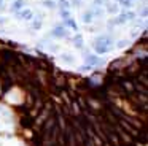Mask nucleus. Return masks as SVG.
Here are the masks:
<instances>
[{
    "instance_id": "obj_1",
    "label": "nucleus",
    "mask_w": 148,
    "mask_h": 146,
    "mask_svg": "<svg viewBox=\"0 0 148 146\" xmlns=\"http://www.w3.org/2000/svg\"><path fill=\"white\" fill-rule=\"evenodd\" d=\"M113 46V41L110 37H107V35H103V37H99L96 40V43H94V49H96L97 54H105L108 53L110 49H112Z\"/></svg>"
},
{
    "instance_id": "obj_2",
    "label": "nucleus",
    "mask_w": 148,
    "mask_h": 146,
    "mask_svg": "<svg viewBox=\"0 0 148 146\" xmlns=\"http://www.w3.org/2000/svg\"><path fill=\"white\" fill-rule=\"evenodd\" d=\"M51 35L53 37H58V38H64V37H69V30L65 29V25H58L51 32Z\"/></svg>"
},
{
    "instance_id": "obj_3",
    "label": "nucleus",
    "mask_w": 148,
    "mask_h": 146,
    "mask_svg": "<svg viewBox=\"0 0 148 146\" xmlns=\"http://www.w3.org/2000/svg\"><path fill=\"white\" fill-rule=\"evenodd\" d=\"M16 14H18V18H19V19H24V21H30V19L34 18L32 10H29V8H26V10H19V11H18Z\"/></svg>"
},
{
    "instance_id": "obj_4",
    "label": "nucleus",
    "mask_w": 148,
    "mask_h": 146,
    "mask_svg": "<svg viewBox=\"0 0 148 146\" xmlns=\"http://www.w3.org/2000/svg\"><path fill=\"white\" fill-rule=\"evenodd\" d=\"M86 62L89 63L91 67H92V65H99V63H100V59L96 56V54H89V56H86Z\"/></svg>"
},
{
    "instance_id": "obj_5",
    "label": "nucleus",
    "mask_w": 148,
    "mask_h": 146,
    "mask_svg": "<svg viewBox=\"0 0 148 146\" xmlns=\"http://www.w3.org/2000/svg\"><path fill=\"white\" fill-rule=\"evenodd\" d=\"M107 11L112 13V14H118V13H119L118 3H108V5H107Z\"/></svg>"
},
{
    "instance_id": "obj_6",
    "label": "nucleus",
    "mask_w": 148,
    "mask_h": 146,
    "mask_svg": "<svg viewBox=\"0 0 148 146\" xmlns=\"http://www.w3.org/2000/svg\"><path fill=\"white\" fill-rule=\"evenodd\" d=\"M24 3H26V2H24V0H16V2H14L13 5H11V10H13L14 13H18V11H19V10H23Z\"/></svg>"
},
{
    "instance_id": "obj_7",
    "label": "nucleus",
    "mask_w": 148,
    "mask_h": 146,
    "mask_svg": "<svg viewBox=\"0 0 148 146\" xmlns=\"http://www.w3.org/2000/svg\"><path fill=\"white\" fill-rule=\"evenodd\" d=\"M64 25H67V27L73 29V30H78V25H77V22H75L72 18H69V19H64Z\"/></svg>"
},
{
    "instance_id": "obj_8",
    "label": "nucleus",
    "mask_w": 148,
    "mask_h": 146,
    "mask_svg": "<svg viewBox=\"0 0 148 146\" xmlns=\"http://www.w3.org/2000/svg\"><path fill=\"white\" fill-rule=\"evenodd\" d=\"M124 22H126V19H124V16H123V13H121L118 18H115V19H112V21H110V25H113V24L118 25V24H124Z\"/></svg>"
},
{
    "instance_id": "obj_9",
    "label": "nucleus",
    "mask_w": 148,
    "mask_h": 146,
    "mask_svg": "<svg viewBox=\"0 0 148 146\" xmlns=\"http://www.w3.org/2000/svg\"><path fill=\"white\" fill-rule=\"evenodd\" d=\"M73 44L78 49H81V48H83V37H81V35H77V37L73 38Z\"/></svg>"
},
{
    "instance_id": "obj_10",
    "label": "nucleus",
    "mask_w": 148,
    "mask_h": 146,
    "mask_svg": "<svg viewBox=\"0 0 148 146\" xmlns=\"http://www.w3.org/2000/svg\"><path fill=\"white\" fill-rule=\"evenodd\" d=\"M92 18H94V16H92V11H86V13L83 14V22H86V24H88V22L92 21Z\"/></svg>"
},
{
    "instance_id": "obj_11",
    "label": "nucleus",
    "mask_w": 148,
    "mask_h": 146,
    "mask_svg": "<svg viewBox=\"0 0 148 146\" xmlns=\"http://www.w3.org/2000/svg\"><path fill=\"white\" fill-rule=\"evenodd\" d=\"M59 6H61V10H69L70 3H69V0H59Z\"/></svg>"
},
{
    "instance_id": "obj_12",
    "label": "nucleus",
    "mask_w": 148,
    "mask_h": 146,
    "mask_svg": "<svg viewBox=\"0 0 148 146\" xmlns=\"http://www.w3.org/2000/svg\"><path fill=\"white\" fill-rule=\"evenodd\" d=\"M123 16H124L126 21H131V19L135 18V13L134 11H126V13H123Z\"/></svg>"
},
{
    "instance_id": "obj_13",
    "label": "nucleus",
    "mask_w": 148,
    "mask_h": 146,
    "mask_svg": "<svg viewBox=\"0 0 148 146\" xmlns=\"http://www.w3.org/2000/svg\"><path fill=\"white\" fill-rule=\"evenodd\" d=\"M116 2H118L119 5L126 6V8H131L132 6V0H116Z\"/></svg>"
},
{
    "instance_id": "obj_14",
    "label": "nucleus",
    "mask_w": 148,
    "mask_h": 146,
    "mask_svg": "<svg viewBox=\"0 0 148 146\" xmlns=\"http://www.w3.org/2000/svg\"><path fill=\"white\" fill-rule=\"evenodd\" d=\"M43 5H45L46 8H54L56 2H53V0H45V2H43Z\"/></svg>"
},
{
    "instance_id": "obj_15",
    "label": "nucleus",
    "mask_w": 148,
    "mask_h": 146,
    "mask_svg": "<svg viewBox=\"0 0 148 146\" xmlns=\"http://www.w3.org/2000/svg\"><path fill=\"white\" fill-rule=\"evenodd\" d=\"M61 16H62V19H69L70 18V11L69 10H61Z\"/></svg>"
},
{
    "instance_id": "obj_16",
    "label": "nucleus",
    "mask_w": 148,
    "mask_h": 146,
    "mask_svg": "<svg viewBox=\"0 0 148 146\" xmlns=\"http://www.w3.org/2000/svg\"><path fill=\"white\" fill-rule=\"evenodd\" d=\"M62 60H65L67 63H72V62H73V57L69 56V54H64V56H62Z\"/></svg>"
},
{
    "instance_id": "obj_17",
    "label": "nucleus",
    "mask_w": 148,
    "mask_h": 146,
    "mask_svg": "<svg viewBox=\"0 0 148 146\" xmlns=\"http://www.w3.org/2000/svg\"><path fill=\"white\" fill-rule=\"evenodd\" d=\"M40 27H42V22H40V21H34V24H32V29H35V30H38Z\"/></svg>"
},
{
    "instance_id": "obj_18",
    "label": "nucleus",
    "mask_w": 148,
    "mask_h": 146,
    "mask_svg": "<svg viewBox=\"0 0 148 146\" xmlns=\"http://www.w3.org/2000/svg\"><path fill=\"white\" fill-rule=\"evenodd\" d=\"M92 16H102V8H96L92 11Z\"/></svg>"
},
{
    "instance_id": "obj_19",
    "label": "nucleus",
    "mask_w": 148,
    "mask_h": 146,
    "mask_svg": "<svg viewBox=\"0 0 148 146\" xmlns=\"http://www.w3.org/2000/svg\"><path fill=\"white\" fill-rule=\"evenodd\" d=\"M69 3H70V5H73V6H80L81 5L80 0H69Z\"/></svg>"
},
{
    "instance_id": "obj_20",
    "label": "nucleus",
    "mask_w": 148,
    "mask_h": 146,
    "mask_svg": "<svg viewBox=\"0 0 148 146\" xmlns=\"http://www.w3.org/2000/svg\"><path fill=\"white\" fill-rule=\"evenodd\" d=\"M94 3H96L97 6H100V5H102V3H103V0H94Z\"/></svg>"
},
{
    "instance_id": "obj_21",
    "label": "nucleus",
    "mask_w": 148,
    "mask_h": 146,
    "mask_svg": "<svg viewBox=\"0 0 148 146\" xmlns=\"http://www.w3.org/2000/svg\"><path fill=\"white\" fill-rule=\"evenodd\" d=\"M0 10H3V0H0Z\"/></svg>"
},
{
    "instance_id": "obj_22",
    "label": "nucleus",
    "mask_w": 148,
    "mask_h": 146,
    "mask_svg": "<svg viewBox=\"0 0 148 146\" xmlns=\"http://www.w3.org/2000/svg\"><path fill=\"white\" fill-rule=\"evenodd\" d=\"M3 22H5V19H3V18H0V24H3Z\"/></svg>"
}]
</instances>
